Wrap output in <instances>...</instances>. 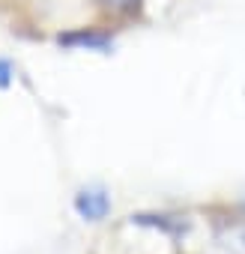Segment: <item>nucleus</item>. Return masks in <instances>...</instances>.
<instances>
[{
	"instance_id": "4",
	"label": "nucleus",
	"mask_w": 245,
	"mask_h": 254,
	"mask_svg": "<svg viewBox=\"0 0 245 254\" xmlns=\"http://www.w3.org/2000/svg\"><path fill=\"white\" fill-rule=\"evenodd\" d=\"M9 60H0V87H9Z\"/></svg>"
},
{
	"instance_id": "3",
	"label": "nucleus",
	"mask_w": 245,
	"mask_h": 254,
	"mask_svg": "<svg viewBox=\"0 0 245 254\" xmlns=\"http://www.w3.org/2000/svg\"><path fill=\"white\" fill-rule=\"evenodd\" d=\"M102 6H108V9H117V12H129V9H135L141 0H99Z\"/></svg>"
},
{
	"instance_id": "1",
	"label": "nucleus",
	"mask_w": 245,
	"mask_h": 254,
	"mask_svg": "<svg viewBox=\"0 0 245 254\" xmlns=\"http://www.w3.org/2000/svg\"><path fill=\"white\" fill-rule=\"evenodd\" d=\"M75 212L84 218V221H102L108 212H111V197L102 186H87L75 194Z\"/></svg>"
},
{
	"instance_id": "2",
	"label": "nucleus",
	"mask_w": 245,
	"mask_h": 254,
	"mask_svg": "<svg viewBox=\"0 0 245 254\" xmlns=\"http://www.w3.org/2000/svg\"><path fill=\"white\" fill-rule=\"evenodd\" d=\"M60 45H69V48H93V51H108L111 42L105 36H96V33H69V36H60Z\"/></svg>"
}]
</instances>
